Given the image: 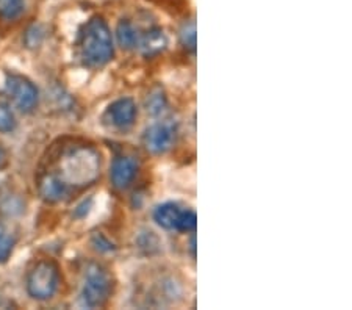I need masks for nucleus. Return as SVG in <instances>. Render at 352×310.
Masks as SVG:
<instances>
[{
    "label": "nucleus",
    "mask_w": 352,
    "mask_h": 310,
    "mask_svg": "<svg viewBox=\"0 0 352 310\" xmlns=\"http://www.w3.org/2000/svg\"><path fill=\"white\" fill-rule=\"evenodd\" d=\"M100 154L93 146H67L61 152L56 173L67 188H85L93 185L100 176Z\"/></svg>",
    "instance_id": "1"
},
{
    "label": "nucleus",
    "mask_w": 352,
    "mask_h": 310,
    "mask_svg": "<svg viewBox=\"0 0 352 310\" xmlns=\"http://www.w3.org/2000/svg\"><path fill=\"white\" fill-rule=\"evenodd\" d=\"M78 50L83 63L89 67L104 66L113 58V38L104 19L93 18L88 21L78 38Z\"/></svg>",
    "instance_id": "2"
},
{
    "label": "nucleus",
    "mask_w": 352,
    "mask_h": 310,
    "mask_svg": "<svg viewBox=\"0 0 352 310\" xmlns=\"http://www.w3.org/2000/svg\"><path fill=\"white\" fill-rule=\"evenodd\" d=\"M60 285V269L52 261H41L27 276V291L38 301L52 298Z\"/></svg>",
    "instance_id": "3"
},
{
    "label": "nucleus",
    "mask_w": 352,
    "mask_h": 310,
    "mask_svg": "<svg viewBox=\"0 0 352 310\" xmlns=\"http://www.w3.org/2000/svg\"><path fill=\"white\" fill-rule=\"evenodd\" d=\"M111 295V278L100 265H91L82 289V301L91 309L102 307Z\"/></svg>",
    "instance_id": "4"
},
{
    "label": "nucleus",
    "mask_w": 352,
    "mask_h": 310,
    "mask_svg": "<svg viewBox=\"0 0 352 310\" xmlns=\"http://www.w3.org/2000/svg\"><path fill=\"white\" fill-rule=\"evenodd\" d=\"M154 219L158 225L168 230H177V232H192L196 229V213L186 210L174 202H166L155 208Z\"/></svg>",
    "instance_id": "5"
},
{
    "label": "nucleus",
    "mask_w": 352,
    "mask_h": 310,
    "mask_svg": "<svg viewBox=\"0 0 352 310\" xmlns=\"http://www.w3.org/2000/svg\"><path fill=\"white\" fill-rule=\"evenodd\" d=\"M7 91L21 111L28 113L38 105V89L24 77L10 76L7 78Z\"/></svg>",
    "instance_id": "6"
},
{
    "label": "nucleus",
    "mask_w": 352,
    "mask_h": 310,
    "mask_svg": "<svg viewBox=\"0 0 352 310\" xmlns=\"http://www.w3.org/2000/svg\"><path fill=\"white\" fill-rule=\"evenodd\" d=\"M175 137H177V131H175L174 124L157 122L147 129L143 141L147 151L154 152V154H164L174 146Z\"/></svg>",
    "instance_id": "7"
},
{
    "label": "nucleus",
    "mask_w": 352,
    "mask_h": 310,
    "mask_svg": "<svg viewBox=\"0 0 352 310\" xmlns=\"http://www.w3.org/2000/svg\"><path fill=\"white\" fill-rule=\"evenodd\" d=\"M136 115V105L132 99L124 98V99H118L110 105V109L107 110V118H109L110 124L113 126L121 129V131H127L135 124Z\"/></svg>",
    "instance_id": "8"
},
{
    "label": "nucleus",
    "mask_w": 352,
    "mask_h": 310,
    "mask_svg": "<svg viewBox=\"0 0 352 310\" xmlns=\"http://www.w3.org/2000/svg\"><path fill=\"white\" fill-rule=\"evenodd\" d=\"M138 173V163L132 157H116L111 165V184L116 190H126Z\"/></svg>",
    "instance_id": "9"
},
{
    "label": "nucleus",
    "mask_w": 352,
    "mask_h": 310,
    "mask_svg": "<svg viewBox=\"0 0 352 310\" xmlns=\"http://www.w3.org/2000/svg\"><path fill=\"white\" fill-rule=\"evenodd\" d=\"M39 196L47 202H60L69 193V188L61 182V180L55 176V174L49 173L39 179L38 184Z\"/></svg>",
    "instance_id": "10"
},
{
    "label": "nucleus",
    "mask_w": 352,
    "mask_h": 310,
    "mask_svg": "<svg viewBox=\"0 0 352 310\" xmlns=\"http://www.w3.org/2000/svg\"><path fill=\"white\" fill-rule=\"evenodd\" d=\"M138 46L146 56H154L166 49L168 38L162 28H151L143 36H140Z\"/></svg>",
    "instance_id": "11"
},
{
    "label": "nucleus",
    "mask_w": 352,
    "mask_h": 310,
    "mask_svg": "<svg viewBox=\"0 0 352 310\" xmlns=\"http://www.w3.org/2000/svg\"><path fill=\"white\" fill-rule=\"evenodd\" d=\"M118 41L122 49L132 50L136 49L140 44V33L130 21H121L116 30Z\"/></svg>",
    "instance_id": "12"
},
{
    "label": "nucleus",
    "mask_w": 352,
    "mask_h": 310,
    "mask_svg": "<svg viewBox=\"0 0 352 310\" xmlns=\"http://www.w3.org/2000/svg\"><path fill=\"white\" fill-rule=\"evenodd\" d=\"M24 0H0V18L3 21H16L24 13Z\"/></svg>",
    "instance_id": "13"
},
{
    "label": "nucleus",
    "mask_w": 352,
    "mask_h": 310,
    "mask_svg": "<svg viewBox=\"0 0 352 310\" xmlns=\"http://www.w3.org/2000/svg\"><path fill=\"white\" fill-rule=\"evenodd\" d=\"M166 98L162 93V89H154L146 99V110L147 113H151L152 116H158L166 110Z\"/></svg>",
    "instance_id": "14"
},
{
    "label": "nucleus",
    "mask_w": 352,
    "mask_h": 310,
    "mask_svg": "<svg viewBox=\"0 0 352 310\" xmlns=\"http://www.w3.org/2000/svg\"><path fill=\"white\" fill-rule=\"evenodd\" d=\"M16 127L14 115L10 107L0 104V132H11Z\"/></svg>",
    "instance_id": "15"
},
{
    "label": "nucleus",
    "mask_w": 352,
    "mask_h": 310,
    "mask_svg": "<svg viewBox=\"0 0 352 310\" xmlns=\"http://www.w3.org/2000/svg\"><path fill=\"white\" fill-rule=\"evenodd\" d=\"M13 240L7 234L0 232V263L7 262L8 257L13 252Z\"/></svg>",
    "instance_id": "16"
},
{
    "label": "nucleus",
    "mask_w": 352,
    "mask_h": 310,
    "mask_svg": "<svg viewBox=\"0 0 352 310\" xmlns=\"http://www.w3.org/2000/svg\"><path fill=\"white\" fill-rule=\"evenodd\" d=\"M182 43L185 44V47H190L191 50L196 49V28L195 24L186 25L182 30Z\"/></svg>",
    "instance_id": "17"
},
{
    "label": "nucleus",
    "mask_w": 352,
    "mask_h": 310,
    "mask_svg": "<svg viewBox=\"0 0 352 310\" xmlns=\"http://www.w3.org/2000/svg\"><path fill=\"white\" fill-rule=\"evenodd\" d=\"M94 245H98V247H99L100 251H111V245L102 235H96L94 236Z\"/></svg>",
    "instance_id": "18"
},
{
    "label": "nucleus",
    "mask_w": 352,
    "mask_h": 310,
    "mask_svg": "<svg viewBox=\"0 0 352 310\" xmlns=\"http://www.w3.org/2000/svg\"><path fill=\"white\" fill-rule=\"evenodd\" d=\"M3 162H5V152L2 151V148H0V166L3 165Z\"/></svg>",
    "instance_id": "19"
}]
</instances>
